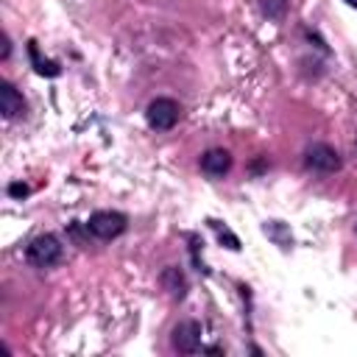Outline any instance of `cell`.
<instances>
[{"label":"cell","mask_w":357,"mask_h":357,"mask_svg":"<svg viewBox=\"0 0 357 357\" xmlns=\"http://www.w3.org/2000/svg\"><path fill=\"white\" fill-rule=\"evenodd\" d=\"M0 112H3V117H8V120H14L17 114L25 112L22 95H20V92L14 89V84H8V81L0 84Z\"/></svg>","instance_id":"obj_7"},{"label":"cell","mask_w":357,"mask_h":357,"mask_svg":"<svg viewBox=\"0 0 357 357\" xmlns=\"http://www.w3.org/2000/svg\"><path fill=\"white\" fill-rule=\"evenodd\" d=\"M126 215L123 212H112V209H100V212H92L89 220H86V231L98 240H114L126 231Z\"/></svg>","instance_id":"obj_1"},{"label":"cell","mask_w":357,"mask_h":357,"mask_svg":"<svg viewBox=\"0 0 357 357\" xmlns=\"http://www.w3.org/2000/svg\"><path fill=\"white\" fill-rule=\"evenodd\" d=\"M346 3H349V6H354V8H357V0H346Z\"/></svg>","instance_id":"obj_15"},{"label":"cell","mask_w":357,"mask_h":357,"mask_svg":"<svg viewBox=\"0 0 357 357\" xmlns=\"http://www.w3.org/2000/svg\"><path fill=\"white\" fill-rule=\"evenodd\" d=\"M229 167H231V156H229V151H223V148H212V151H206V153L201 156V170H204L206 176H212V178L226 176Z\"/></svg>","instance_id":"obj_6"},{"label":"cell","mask_w":357,"mask_h":357,"mask_svg":"<svg viewBox=\"0 0 357 357\" xmlns=\"http://www.w3.org/2000/svg\"><path fill=\"white\" fill-rule=\"evenodd\" d=\"M8 50H11V45H8V36H3V50H0V56L6 59V56H8Z\"/></svg>","instance_id":"obj_14"},{"label":"cell","mask_w":357,"mask_h":357,"mask_svg":"<svg viewBox=\"0 0 357 357\" xmlns=\"http://www.w3.org/2000/svg\"><path fill=\"white\" fill-rule=\"evenodd\" d=\"M265 234H268L271 240H276L279 245H284V248H287V245L293 243L290 231H287V229H284V226H282L279 220H271V223H265Z\"/></svg>","instance_id":"obj_10"},{"label":"cell","mask_w":357,"mask_h":357,"mask_svg":"<svg viewBox=\"0 0 357 357\" xmlns=\"http://www.w3.org/2000/svg\"><path fill=\"white\" fill-rule=\"evenodd\" d=\"M178 112H181V109H178L176 100H170V98H156V100L148 103L145 120H148V126L156 128V131H170V128L178 123Z\"/></svg>","instance_id":"obj_3"},{"label":"cell","mask_w":357,"mask_h":357,"mask_svg":"<svg viewBox=\"0 0 357 357\" xmlns=\"http://www.w3.org/2000/svg\"><path fill=\"white\" fill-rule=\"evenodd\" d=\"M25 259L31 265H36V268L56 265L61 259V243H59V237L56 234H39V237H33L28 243V248H25Z\"/></svg>","instance_id":"obj_2"},{"label":"cell","mask_w":357,"mask_h":357,"mask_svg":"<svg viewBox=\"0 0 357 357\" xmlns=\"http://www.w3.org/2000/svg\"><path fill=\"white\" fill-rule=\"evenodd\" d=\"M215 229H218V234H220V240H226V243H229V248H234V251L240 248V240H237V237H234V234H231L229 229H220L218 223H215Z\"/></svg>","instance_id":"obj_12"},{"label":"cell","mask_w":357,"mask_h":357,"mask_svg":"<svg viewBox=\"0 0 357 357\" xmlns=\"http://www.w3.org/2000/svg\"><path fill=\"white\" fill-rule=\"evenodd\" d=\"M173 349L184 351V354L198 351L201 349V324L198 321H181L173 329Z\"/></svg>","instance_id":"obj_5"},{"label":"cell","mask_w":357,"mask_h":357,"mask_svg":"<svg viewBox=\"0 0 357 357\" xmlns=\"http://www.w3.org/2000/svg\"><path fill=\"white\" fill-rule=\"evenodd\" d=\"M8 195H14V198H25V195H28V187L20 184V181H14V184H8Z\"/></svg>","instance_id":"obj_13"},{"label":"cell","mask_w":357,"mask_h":357,"mask_svg":"<svg viewBox=\"0 0 357 357\" xmlns=\"http://www.w3.org/2000/svg\"><path fill=\"white\" fill-rule=\"evenodd\" d=\"M259 6H262V14L271 20H279L287 11V0H259Z\"/></svg>","instance_id":"obj_11"},{"label":"cell","mask_w":357,"mask_h":357,"mask_svg":"<svg viewBox=\"0 0 357 357\" xmlns=\"http://www.w3.org/2000/svg\"><path fill=\"white\" fill-rule=\"evenodd\" d=\"M162 287L167 290V296L170 298H184V293H187V279H184V273L176 268V265H170V268H165L162 271Z\"/></svg>","instance_id":"obj_8"},{"label":"cell","mask_w":357,"mask_h":357,"mask_svg":"<svg viewBox=\"0 0 357 357\" xmlns=\"http://www.w3.org/2000/svg\"><path fill=\"white\" fill-rule=\"evenodd\" d=\"M28 53H31V61H33V67H36L39 75H59V64L56 61H47V59H39V50H36L33 42L28 45Z\"/></svg>","instance_id":"obj_9"},{"label":"cell","mask_w":357,"mask_h":357,"mask_svg":"<svg viewBox=\"0 0 357 357\" xmlns=\"http://www.w3.org/2000/svg\"><path fill=\"white\" fill-rule=\"evenodd\" d=\"M304 165H307L310 170H315V173H335V170H340V153H337L332 145L318 142V145L307 148Z\"/></svg>","instance_id":"obj_4"}]
</instances>
